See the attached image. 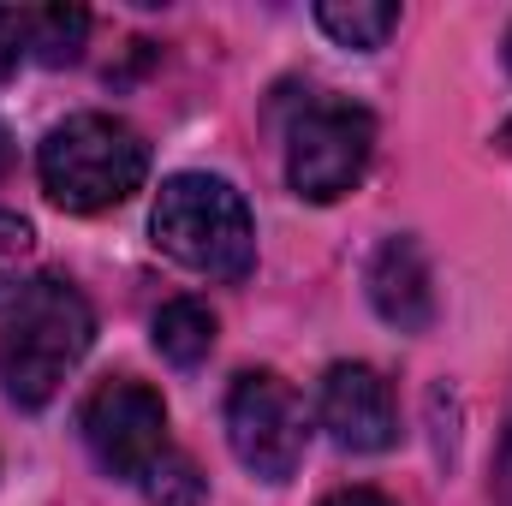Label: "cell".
Instances as JSON below:
<instances>
[{
	"label": "cell",
	"instance_id": "cell-14",
	"mask_svg": "<svg viewBox=\"0 0 512 506\" xmlns=\"http://www.w3.org/2000/svg\"><path fill=\"white\" fill-rule=\"evenodd\" d=\"M24 54H30V42H24V6H0V78H12Z\"/></svg>",
	"mask_w": 512,
	"mask_h": 506
},
{
	"label": "cell",
	"instance_id": "cell-1",
	"mask_svg": "<svg viewBox=\"0 0 512 506\" xmlns=\"http://www.w3.org/2000/svg\"><path fill=\"white\" fill-rule=\"evenodd\" d=\"M96 346V310L66 274H36L0 316V393L42 411Z\"/></svg>",
	"mask_w": 512,
	"mask_h": 506
},
{
	"label": "cell",
	"instance_id": "cell-12",
	"mask_svg": "<svg viewBox=\"0 0 512 506\" xmlns=\"http://www.w3.org/2000/svg\"><path fill=\"white\" fill-rule=\"evenodd\" d=\"M30 251H36V233L24 215L0 209V304H12L24 292V268H30Z\"/></svg>",
	"mask_w": 512,
	"mask_h": 506
},
{
	"label": "cell",
	"instance_id": "cell-4",
	"mask_svg": "<svg viewBox=\"0 0 512 506\" xmlns=\"http://www.w3.org/2000/svg\"><path fill=\"white\" fill-rule=\"evenodd\" d=\"M376 155V114L340 96H310L286 126V185L304 203H340L358 191Z\"/></svg>",
	"mask_w": 512,
	"mask_h": 506
},
{
	"label": "cell",
	"instance_id": "cell-13",
	"mask_svg": "<svg viewBox=\"0 0 512 506\" xmlns=\"http://www.w3.org/2000/svg\"><path fill=\"white\" fill-rule=\"evenodd\" d=\"M143 489H149L155 506H197L203 501V477H197V465L179 459V453H167V459L143 477Z\"/></svg>",
	"mask_w": 512,
	"mask_h": 506
},
{
	"label": "cell",
	"instance_id": "cell-16",
	"mask_svg": "<svg viewBox=\"0 0 512 506\" xmlns=\"http://www.w3.org/2000/svg\"><path fill=\"white\" fill-rule=\"evenodd\" d=\"M507 66H512V30H507Z\"/></svg>",
	"mask_w": 512,
	"mask_h": 506
},
{
	"label": "cell",
	"instance_id": "cell-7",
	"mask_svg": "<svg viewBox=\"0 0 512 506\" xmlns=\"http://www.w3.org/2000/svg\"><path fill=\"white\" fill-rule=\"evenodd\" d=\"M322 429L340 453H387L399 441V405L393 387L382 381V370L370 364H334L322 376Z\"/></svg>",
	"mask_w": 512,
	"mask_h": 506
},
{
	"label": "cell",
	"instance_id": "cell-5",
	"mask_svg": "<svg viewBox=\"0 0 512 506\" xmlns=\"http://www.w3.org/2000/svg\"><path fill=\"white\" fill-rule=\"evenodd\" d=\"M227 447L262 483H292L310 447V417L292 381L274 370H245L227 387Z\"/></svg>",
	"mask_w": 512,
	"mask_h": 506
},
{
	"label": "cell",
	"instance_id": "cell-10",
	"mask_svg": "<svg viewBox=\"0 0 512 506\" xmlns=\"http://www.w3.org/2000/svg\"><path fill=\"white\" fill-rule=\"evenodd\" d=\"M322 36H334L352 54H376L387 48V36L399 30V6L393 0H322L316 6Z\"/></svg>",
	"mask_w": 512,
	"mask_h": 506
},
{
	"label": "cell",
	"instance_id": "cell-2",
	"mask_svg": "<svg viewBox=\"0 0 512 506\" xmlns=\"http://www.w3.org/2000/svg\"><path fill=\"white\" fill-rule=\"evenodd\" d=\"M149 239L155 251L173 256L179 268L203 274V280H227L239 286L256 268V221L251 203L233 179L221 173H173L155 191L149 209Z\"/></svg>",
	"mask_w": 512,
	"mask_h": 506
},
{
	"label": "cell",
	"instance_id": "cell-9",
	"mask_svg": "<svg viewBox=\"0 0 512 506\" xmlns=\"http://www.w3.org/2000/svg\"><path fill=\"white\" fill-rule=\"evenodd\" d=\"M149 340H155V352H161L173 370H197V364L215 352V310H209L203 298H173V304L155 310Z\"/></svg>",
	"mask_w": 512,
	"mask_h": 506
},
{
	"label": "cell",
	"instance_id": "cell-3",
	"mask_svg": "<svg viewBox=\"0 0 512 506\" xmlns=\"http://www.w3.org/2000/svg\"><path fill=\"white\" fill-rule=\"evenodd\" d=\"M36 179L54 209L102 215L143 191L149 143L114 114H66L36 149Z\"/></svg>",
	"mask_w": 512,
	"mask_h": 506
},
{
	"label": "cell",
	"instance_id": "cell-15",
	"mask_svg": "<svg viewBox=\"0 0 512 506\" xmlns=\"http://www.w3.org/2000/svg\"><path fill=\"white\" fill-rule=\"evenodd\" d=\"M322 506H393V501H387L382 489H334Z\"/></svg>",
	"mask_w": 512,
	"mask_h": 506
},
{
	"label": "cell",
	"instance_id": "cell-6",
	"mask_svg": "<svg viewBox=\"0 0 512 506\" xmlns=\"http://www.w3.org/2000/svg\"><path fill=\"white\" fill-rule=\"evenodd\" d=\"M84 441L96 453V465L120 483H143L173 447H167V405L155 387L131 376L102 381L90 399H84Z\"/></svg>",
	"mask_w": 512,
	"mask_h": 506
},
{
	"label": "cell",
	"instance_id": "cell-11",
	"mask_svg": "<svg viewBox=\"0 0 512 506\" xmlns=\"http://www.w3.org/2000/svg\"><path fill=\"white\" fill-rule=\"evenodd\" d=\"M24 42L42 66H72L90 42V12L84 6H24Z\"/></svg>",
	"mask_w": 512,
	"mask_h": 506
},
{
	"label": "cell",
	"instance_id": "cell-8",
	"mask_svg": "<svg viewBox=\"0 0 512 506\" xmlns=\"http://www.w3.org/2000/svg\"><path fill=\"white\" fill-rule=\"evenodd\" d=\"M364 292L376 304L387 328L399 334H423L435 322V274H429V256L411 233H387L382 245L364 262Z\"/></svg>",
	"mask_w": 512,
	"mask_h": 506
}]
</instances>
